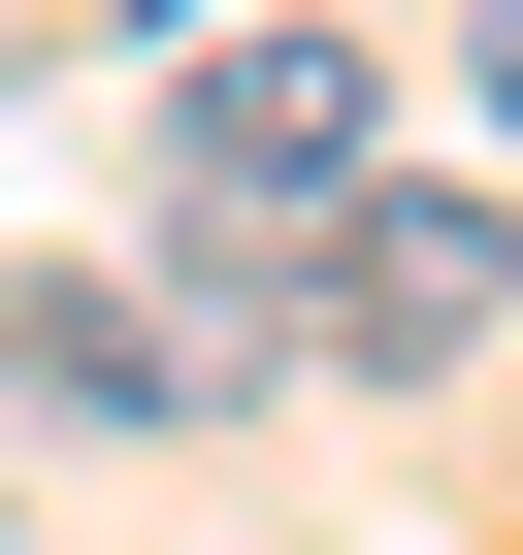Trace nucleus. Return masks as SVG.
Instances as JSON below:
<instances>
[{"instance_id":"1","label":"nucleus","mask_w":523,"mask_h":555,"mask_svg":"<svg viewBox=\"0 0 523 555\" xmlns=\"http://www.w3.org/2000/svg\"><path fill=\"white\" fill-rule=\"evenodd\" d=\"M393 164V66L328 34V0H229V34H164V229L196 295H295V229Z\"/></svg>"},{"instance_id":"2","label":"nucleus","mask_w":523,"mask_h":555,"mask_svg":"<svg viewBox=\"0 0 523 555\" xmlns=\"http://www.w3.org/2000/svg\"><path fill=\"white\" fill-rule=\"evenodd\" d=\"M523 327V229L458 196V164H360L328 229H295V360H360V392H458Z\"/></svg>"},{"instance_id":"3","label":"nucleus","mask_w":523,"mask_h":555,"mask_svg":"<svg viewBox=\"0 0 523 555\" xmlns=\"http://www.w3.org/2000/svg\"><path fill=\"white\" fill-rule=\"evenodd\" d=\"M229 295H99V261H34L0 295V425H229Z\"/></svg>"},{"instance_id":"4","label":"nucleus","mask_w":523,"mask_h":555,"mask_svg":"<svg viewBox=\"0 0 523 555\" xmlns=\"http://www.w3.org/2000/svg\"><path fill=\"white\" fill-rule=\"evenodd\" d=\"M458 99H490V131H523V0H458Z\"/></svg>"}]
</instances>
